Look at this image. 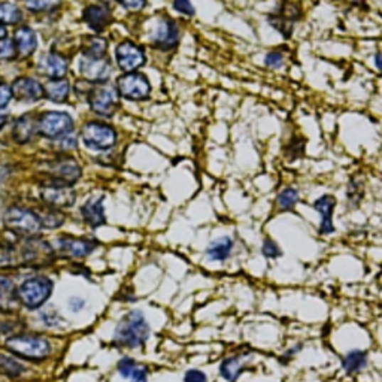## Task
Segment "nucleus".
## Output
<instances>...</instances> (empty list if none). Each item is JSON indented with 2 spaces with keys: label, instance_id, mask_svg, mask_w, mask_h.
Listing matches in <instances>:
<instances>
[{
  "label": "nucleus",
  "instance_id": "nucleus-2",
  "mask_svg": "<svg viewBox=\"0 0 382 382\" xmlns=\"http://www.w3.org/2000/svg\"><path fill=\"white\" fill-rule=\"evenodd\" d=\"M151 336V327L142 311H130L118 323L114 333V344L121 348H142Z\"/></svg>",
  "mask_w": 382,
  "mask_h": 382
},
{
  "label": "nucleus",
  "instance_id": "nucleus-16",
  "mask_svg": "<svg viewBox=\"0 0 382 382\" xmlns=\"http://www.w3.org/2000/svg\"><path fill=\"white\" fill-rule=\"evenodd\" d=\"M41 198L45 206L60 211L73 206L76 202V194L70 187L45 186L41 190Z\"/></svg>",
  "mask_w": 382,
  "mask_h": 382
},
{
  "label": "nucleus",
  "instance_id": "nucleus-5",
  "mask_svg": "<svg viewBox=\"0 0 382 382\" xmlns=\"http://www.w3.org/2000/svg\"><path fill=\"white\" fill-rule=\"evenodd\" d=\"M12 354L26 360H43L51 354V344L35 334H17L6 341Z\"/></svg>",
  "mask_w": 382,
  "mask_h": 382
},
{
  "label": "nucleus",
  "instance_id": "nucleus-49",
  "mask_svg": "<svg viewBox=\"0 0 382 382\" xmlns=\"http://www.w3.org/2000/svg\"><path fill=\"white\" fill-rule=\"evenodd\" d=\"M70 307L73 308V311H80L84 307V302L80 299H72L70 300Z\"/></svg>",
  "mask_w": 382,
  "mask_h": 382
},
{
  "label": "nucleus",
  "instance_id": "nucleus-13",
  "mask_svg": "<svg viewBox=\"0 0 382 382\" xmlns=\"http://www.w3.org/2000/svg\"><path fill=\"white\" fill-rule=\"evenodd\" d=\"M115 58L118 68L124 73L134 72L145 65V51L130 41L121 42L115 50Z\"/></svg>",
  "mask_w": 382,
  "mask_h": 382
},
{
  "label": "nucleus",
  "instance_id": "nucleus-29",
  "mask_svg": "<svg viewBox=\"0 0 382 382\" xmlns=\"http://www.w3.org/2000/svg\"><path fill=\"white\" fill-rule=\"evenodd\" d=\"M108 42L99 36H90L83 43V55L85 57H106Z\"/></svg>",
  "mask_w": 382,
  "mask_h": 382
},
{
  "label": "nucleus",
  "instance_id": "nucleus-10",
  "mask_svg": "<svg viewBox=\"0 0 382 382\" xmlns=\"http://www.w3.org/2000/svg\"><path fill=\"white\" fill-rule=\"evenodd\" d=\"M73 130V120L66 112H43L38 120V133L48 139H60Z\"/></svg>",
  "mask_w": 382,
  "mask_h": 382
},
{
  "label": "nucleus",
  "instance_id": "nucleus-14",
  "mask_svg": "<svg viewBox=\"0 0 382 382\" xmlns=\"http://www.w3.org/2000/svg\"><path fill=\"white\" fill-rule=\"evenodd\" d=\"M302 17L300 8L292 4H284L278 11H273L269 17L267 21L272 27L278 30L280 33L284 35V38H290L293 33V27L295 23Z\"/></svg>",
  "mask_w": 382,
  "mask_h": 382
},
{
  "label": "nucleus",
  "instance_id": "nucleus-45",
  "mask_svg": "<svg viewBox=\"0 0 382 382\" xmlns=\"http://www.w3.org/2000/svg\"><path fill=\"white\" fill-rule=\"evenodd\" d=\"M12 99V90L11 85L0 84V108H4Z\"/></svg>",
  "mask_w": 382,
  "mask_h": 382
},
{
  "label": "nucleus",
  "instance_id": "nucleus-8",
  "mask_svg": "<svg viewBox=\"0 0 382 382\" xmlns=\"http://www.w3.org/2000/svg\"><path fill=\"white\" fill-rule=\"evenodd\" d=\"M117 91L121 97L133 102L147 100L151 95V83L141 72H129L117 80Z\"/></svg>",
  "mask_w": 382,
  "mask_h": 382
},
{
  "label": "nucleus",
  "instance_id": "nucleus-28",
  "mask_svg": "<svg viewBox=\"0 0 382 382\" xmlns=\"http://www.w3.org/2000/svg\"><path fill=\"white\" fill-rule=\"evenodd\" d=\"M70 84L68 80H50L43 85V97H47L55 103H63L69 97Z\"/></svg>",
  "mask_w": 382,
  "mask_h": 382
},
{
  "label": "nucleus",
  "instance_id": "nucleus-19",
  "mask_svg": "<svg viewBox=\"0 0 382 382\" xmlns=\"http://www.w3.org/2000/svg\"><path fill=\"white\" fill-rule=\"evenodd\" d=\"M248 354H233L221 360L218 364V375L226 382H238L240 376L245 373L250 361Z\"/></svg>",
  "mask_w": 382,
  "mask_h": 382
},
{
  "label": "nucleus",
  "instance_id": "nucleus-12",
  "mask_svg": "<svg viewBox=\"0 0 382 382\" xmlns=\"http://www.w3.org/2000/svg\"><path fill=\"white\" fill-rule=\"evenodd\" d=\"M179 41H181V30L176 21L171 18H163L151 35L152 45L161 51L175 50L178 47Z\"/></svg>",
  "mask_w": 382,
  "mask_h": 382
},
{
  "label": "nucleus",
  "instance_id": "nucleus-31",
  "mask_svg": "<svg viewBox=\"0 0 382 382\" xmlns=\"http://www.w3.org/2000/svg\"><path fill=\"white\" fill-rule=\"evenodd\" d=\"M48 208V206H47ZM42 224V228H57L65 223V217L58 212V209H38L35 211Z\"/></svg>",
  "mask_w": 382,
  "mask_h": 382
},
{
  "label": "nucleus",
  "instance_id": "nucleus-40",
  "mask_svg": "<svg viewBox=\"0 0 382 382\" xmlns=\"http://www.w3.org/2000/svg\"><path fill=\"white\" fill-rule=\"evenodd\" d=\"M265 65L270 69H281L284 66V55L280 51H270L265 57Z\"/></svg>",
  "mask_w": 382,
  "mask_h": 382
},
{
  "label": "nucleus",
  "instance_id": "nucleus-41",
  "mask_svg": "<svg viewBox=\"0 0 382 382\" xmlns=\"http://www.w3.org/2000/svg\"><path fill=\"white\" fill-rule=\"evenodd\" d=\"M172 6L176 12H179L182 15H187V17H193L194 12H196L191 0H174Z\"/></svg>",
  "mask_w": 382,
  "mask_h": 382
},
{
  "label": "nucleus",
  "instance_id": "nucleus-27",
  "mask_svg": "<svg viewBox=\"0 0 382 382\" xmlns=\"http://www.w3.org/2000/svg\"><path fill=\"white\" fill-rule=\"evenodd\" d=\"M81 213H83V220L90 226V227H100L106 223V216H105V208L102 203L100 197H93L87 201V203H84V206L81 208Z\"/></svg>",
  "mask_w": 382,
  "mask_h": 382
},
{
  "label": "nucleus",
  "instance_id": "nucleus-24",
  "mask_svg": "<svg viewBox=\"0 0 382 382\" xmlns=\"http://www.w3.org/2000/svg\"><path fill=\"white\" fill-rule=\"evenodd\" d=\"M18 288L5 275H0V311L14 312L18 308Z\"/></svg>",
  "mask_w": 382,
  "mask_h": 382
},
{
  "label": "nucleus",
  "instance_id": "nucleus-33",
  "mask_svg": "<svg viewBox=\"0 0 382 382\" xmlns=\"http://www.w3.org/2000/svg\"><path fill=\"white\" fill-rule=\"evenodd\" d=\"M300 202V193L293 189L287 187L284 189L277 197V206L280 211H293Z\"/></svg>",
  "mask_w": 382,
  "mask_h": 382
},
{
  "label": "nucleus",
  "instance_id": "nucleus-30",
  "mask_svg": "<svg viewBox=\"0 0 382 382\" xmlns=\"http://www.w3.org/2000/svg\"><path fill=\"white\" fill-rule=\"evenodd\" d=\"M23 20L21 9L9 2H0V26L18 24Z\"/></svg>",
  "mask_w": 382,
  "mask_h": 382
},
{
  "label": "nucleus",
  "instance_id": "nucleus-21",
  "mask_svg": "<svg viewBox=\"0 0 382 382\" xmlns=\"http://www.w3.org/2000/svg\"><path fill=\"white\" fill-rule=\"evenodd\" d=\"M38 69L42 75H45L50 80H60V78H65L66 76L68 69H69V63L62 54L50 53V54H45L41 57Z\"/></svg>",
  "mask_w": 382,
  "mask_h": 382
},
{
  "label": "nucleus",
  "instance_id": "nucleus-48",
  "mask_svg": "<svg viewBox=\"0 0 382 382\" xmlns=\"http://www.w3.org/2000/svg\"><path fill=\"white\" fill-rule=\"evenodd\" d=\"M373 63H375V68L382 73V53H376L373 55Z\"/></svg>",
  "mask_w": 382,
  "mask_h": 382
},
{
  "label": "nucleus",
  "instance_id": "nucleus-22",
  "mask_svg": "<svg viewBox=\"0 0 382 382\" xmlns=\"http://www.w3.org/2000/svg\"><path fill=\"white\" fill-rule=\"evenodd\" d=\"M369 353L366 349H349L348 353H345L341 359V366L342 371L349 375L356 376L363 373L366 369L369 368Z\"/></svg>",
  "mask_w": 382,
  "mask_h": 382
},
{
  "label": "nucleus",
  "instance_id": "nucleus-3",
  "mask_svg": "<svg viewBox=\"0 0 382 382\" xmlns=\"http://www.w3.org/2000/svg\"><path fill=\"white\" fill-rule=\"evenodd\" d=\"M41 174L48 178V186L72 187L83 175L81 166L72 157H62L41 166Z\"/></svg>",
  "mask_w": 382,
  "mask_h": 382
},
{
  "label": "nucleus",
  "instance_id": "nucleus-43",
  "mask_svg": "<svg viewBox=\"0 0 382 382\" xmlns=\"http://www.w3.org/2000/svg\"><path fill=\"white\" fill-rule=\"evenodd\" d=\"M124 9L132 11V12H137L142 11L147 6V0H118Z\"/></svg>",
  "mask_w": 382,
  "mask_h": 382
},
{
  "label": "nucleus",
  "instance_id": "nucleus-20",
  "mask_svg": "<svg viewBox=\"0 0 382 382\" xmlns=\"http://www.w3.org/2000/svg\"><path fill=\"white\" fill-rule=\"evenodd\" d=\"M12 97H15L20 102L33 103L43 97V85L39 84L33 78H18L15 80L11 85Z\"/></svg>",
  "mask_w": 382,
  "mask_h": 382
},
{
  "label": "nucleus",
  "instance_id": "nucleus-46",
  "mask_svg": "<svg viewBox=\"0 0 382 382\" xmlns=\"http://www.w3.org/2000/svg\"><path fill=\"white\" fill-rule=\"evenodd\" d=\"M147 381H148V369L144 368V366H137L130 378V382H147Z\"/></svg>",
  "mask_w": 382,
  "mask_h": 382
},
{
  "label": "nucleus",
  "instance_id": "nucleus-7",
  "mask_svg": "<svg viewBox=\"0 0 382 382\" xmlns=\"http://www.w3.org/2000/svg\"><path fill=\"white\" fill-rule=\"evenodd\" d=\"M88 105L102 117H112L118 110L120 95L117 87L110 84H96L88 93Z\"/></svg>",
  "mask_w": 382,
  "mask_h": 382
},
{
  "label": "nucleus",
  "instance_id": "nucleus-15",
  "mask_svg": "<svg viewBox=\"0 0 382 382\" xmlns=\"http://www.w3.org/2000/svg\"><path fill=\"white\" fill-rule=\"evenodd\" d=\"M97 240L84 238L63 236L57 239V247L60 254L68 258H83L90 255L97 248Z\"/></svg>",
  "mask_w": 382,
  "mask_h": 382
},
{
  "label": "nucleus",
  "instance_id": "nucleus-1",
  "mask_svg": "<svg viewBox=\"0 0 382 382\" xmlns=\"http://www.w3.org/2000/svg\"><path fill=\"white\" fill-rule=\"evenodd\" d=\"M54 262V250L48 242L36 238H20L0 245V267H42Z\"/></svg>",
  "mask_w": 382,
  "mask_h": 382
},
{
  "label": "nucleus",
  "instance_id": "nucleus-36",
  "mask_svg": "<svg viewBox=\"0 0 382 382\" xmlns=\"http://www.w3.org/2000/svg\"><path fill=\"white\" fill-rule=\"evenodd\" d=\"M17 47H15L14 39L4 38L0 41V62H11V60L17 58Z\"/></svg>",
  "mask_w": 382,
  "mask_h": 382
},
{
  "label": "nucleus",
  "instance_id": "nucleus-23",
  "mask_svg": "<svg viewBox=\"0 0 382 382\" xmlns=\"http://www.w3.org/2000/svg\"><path fill=\"white\" fill-rule=\"evenodd\" d=\"M83 20L88 24L90 28H93L95 32H102L103 28L110 26L112 15L110 8L103 4L90 5L83 12Z\"/></svg>",
  "mask_w": 382,
  "mask_h": 382
},
{
  "label": "nucleus",
  "instance_id": "nucleus-47",
  "mask_svg": "<svg viewBox=\"0 0 382 382\" xmlns=\"http://www.w3.org/2000/svg\"><path fill=\"white\" fill-rule=\"evenodd\" d=\"M8 123V112L4 110V108H0V130H2Z\"/></svg>",
  "mask_w": 382,
  "mask_h": 382
},
{
  "label": "nucleus",
  "instance_id": "nucleus-38",
  "mask_svg": "<svg viewBox=\"0 0 382 382\" xmlns=\"http://www.w3.org/2000/svg\"><path fill=\"white\" fill-rule=\"evenodd\" d=\"M137 366H139V364H137V363H136L133 359H130V357L121 359V360L118 361V373H120L121 376H123V378H126V379H130L132 375H133V372L136 371Z\"/></svg>",
  "mask_w": 382,
  "mask_h": 382
},
{
  "label": "nucleus",
  "instance_id": "nucleus-32",
  "mask_svg": "<svg viewBox=\"0 0 382 382\" xmlns=\"http://www.w3.org/2000/svg\"><path fill=\"white\" fill-rule=\"evenodd\" d=\"M364 197V184L361 179L357 178H351L349 184H348V191H346V201L348 206L351 209H357Z\"/></svg>",
  "mask_w": 382,
  "mask_h": 382
},
{
  "label": "nucleus",
  "instance_id": "nucleus-6",
  "mask_svg": "<svg viewBox=\"0 0 382 382\" xmlns=\"http://www.w3.org/2000/svg\"><path fill=\"white\" fill-rule=\"evenodd\" d=\"M53 293V281L47 277L26 280L18 288V299L28 309H38Z\"/></svg>",
  "mask_w": 382,
  "mask_h": 382
},
{
  "label": "nucleus",
  "instance_id": "nucleus-42",
  "mask_svg": "<svg viewBox=\"0 0 382 382\" xmlns=\"http://www.w3.org/2000/svg\"><path fill=\"white\" fill-rule=\"evenodd\" d=\"M303 348H304V344H303V342H299V344H296V345H293V346H290V348L285 351V353L282 354V357H281V363H282V364H288V363L292 361L297 354L302 353Z\"/></svg>",
  "mask_w": 382,
  "mask_h": 382
},
{
  "label": "nucleus",
  "instance_id": "nucleus-18",
  "mask_svg": "<svg viewBox=\"0 0 382 382\" xmlns=\"http://www.w3.org/2000/svg\"><path fill=\"white\" fill-rule=\"evenodd\" d=\"M312 206L321 217L319 226H318V233L323 236H331L336 232L334 221H333L336 198L331 194H323L321 197H318L317 201H314Z\"/></svg>",
  "mask_w": 382,
  "mask_h": 382
},
{
  "label": "nucleus",
  "instance_id": "nucleus-4",
  "mask_svg": "<svg viewBox=\"0 0 382 382\" xmlns=\"http://www.w3.org/2000/svg\"><path fill=\"white\" fill-rule=\"evenodd\" d=\"M4 226L18 238H36L42 230L36 212L21 206H12L4 213Z\"/></svg>",
  "mask_w": 382,
  "mask_h": 382
},
{
  "label": "nucleus",
  "instance_id": "nucleus-11",
  "mask_svg": "<svg viewBox=\"0 0 382 382\" xmlns=\"http://www.w3.org/2000/svg\"><path fill=\"white\" fill-rule=\"evenodd\" d=\"M80 70L84 78L95 84L108 83L112 75V65L108 57H85L80 63Z\"/></svg>",
  "mask_w": 382,
  "mask_h": 382
},
{
  "label": "nucleus",
  "instance_id": "nucleus-44",
  "mask_svg": "<svg viewBox=\"0 0 382 382\" xmlns=\"http://www.w3.org/2000/svg\"><path fill=\"white\" fill-rule=\"evenodd\" d=\"M58 148L62 151H70V149H75L76 148V137L75 134L69 133L63 137H60L58 139Z\"/></svg>",
  "mask_w": 382,
  "mask_h": 382
},
{
  "label": "nucleus",
  "instance_id": "nucleus-35",
  "mask_svg": "<svg viewBox=\"0 0 382 382\" xmlns=\"http://www.w3.org/2000/svg\"><path fill=\"white\" fill-rule=\"evenodd\" d=\"M0 372L15 378V376H20L24 372V368L17 360L0 354Z\"/></svg>",
  "mask_w": 382,
  "mask_h": 382
},
{
  "label": "nucleus",
  "instance_id": "nucleus-17",
  "mask_svg": "<svg viewBox=\"0 0 382 382\" xmlns=\"http://www.w3.org/2000/svg\"><path fill=\"white\" fill-rule=\"evenodd\" d=\"M235 248H236L235 238L230 235H224V236L212 239L206 245L203 254L208 262L226 263L233 257Z\"/></svg>",
  "mask_w": 382,
  "mask_h": 382
},
{
  "label": "nucleus",
  "instance_id": "nucleus-37",
  "mask_svg": "<svg viewBox=\"0 0 382 382\" xmlns=\"http://www.w3.org/2000/svg\"><path fill=\"white\" fill-rule=\"evenodd\" d=\"M62 0H26V8L32 12H47L60 5Z\"/></svg>",
  "mask_w": 382,
  "mask_h": 382
},
{
  "label": "nucleus",
  "instance_id": "nucleus-34",
  "mask_svg": "<svg viewBox=\"0 0 382 382\" xmlns=\"http://www.w3.org/2000/svg\"><path fill=\"white\" fill-rule=\"evenodd\" d=\"M260 254L263 255L265 260H269V262H275V260H278L284 255L280 243L272 238L263 239L262 247H260Z\"/></svg>",
  "mask_w": 382,
  "mask_h": 382
},
{
  "label": "nucleus",
  "instance_id": "nucleus-39",
  "mask_svg": "<svg viewBox=\"0 0 382 382\" xmlns=\"http://www.w3.org/2000/svg\"><path fill=\"white\" fill-rule=\"evenodd\" d=\"M182 382H209V376L202 369L190 368L182 375Z\"/></svg>",
  "mask_w": 382,
  "mask_h": 382
},
{
  "label": "nucleus",
  "instance_id": "nucleus-50",
  "mask_svg": "<svg viewBox=\"0 0 382 382\" xmlns=\"http://www.w3.org/2000/svg\"><path fill=\"white\" fill-rule=\"evenodd\" d=\"M4 38H6V28L5 26H0V41H2Z\"/></svg>",
  "mask_w": 382,
  "mask_h": 382
},
{
  "label": "nucleus",
  "instance_id": "nucleus-26",
  "mask_svg": "<svg viewBox=\"0 0 382 382\" xmlns=\"http://www.w3.org/2000/svg\"><path fill=\"white\" fill-rule=\"evenodd\" d=\"M14 139L18 144H27L33 139V136L38 133V121L33 114H26L20 117L14 124Z\"/></svg>",
  "mask_w": 382,
  "mask_h": 382
},
{
  "label": "nucleus",
  "instance_id": "nucleus-25",
  "mask_svg": "<svg viewBox=\"0 0 382 382\" xmlns=\"http://www.w3.org/2000/svg\"><path fill=\"white\" fill-rule=\"evenodd\" d=\"M14 43L17 47L18 57H30L38 47V36L33 32V28H30L27 26H21L17 28V32L14 35Z\"/></svg>",
  "mask_w": 382,
  "mask_h": 382
},
{
  "label": "nucleus",
  "instance_id": "nucleus-9",
  "mask_svg": "<svg viewBox=\"0 0 382 382\" xmlns=\"http://www.w3.org/2000/svg\"><path fill=\"white\" fill-rule=\"evenodd\" d=\"M81 137L88 148L97 151L111 149L117 142L115 130L106 123H100V121H90V123L84 124Z\"/></svg>",
  "mask_w": 382,
  "mask_h": 382
}]
</instances>
